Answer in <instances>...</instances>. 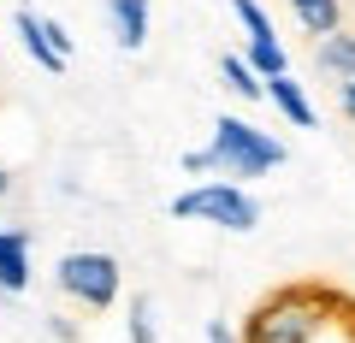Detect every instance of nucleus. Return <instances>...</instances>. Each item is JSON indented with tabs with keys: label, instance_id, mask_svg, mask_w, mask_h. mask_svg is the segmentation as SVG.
I'll use <instances>...</instances> for the list:
<instances>
[{
	"label": "nucleus",
	"instance_id": "8",
	"mask_svg": "<svg viewBox=\"0 0 355 343\" xmlns=\"http://www.w3.org/2000/svg\"><path fill=\"white\" fill-rule=\"evenodd\" d=\"M266 107H272V113H279L284 125H296V130H314V125H320L314 95H308L291 71H284V77H266Z\"/></svg>",
	"mask_w": 355,
	"mask_h": 343
},
{
	"label": "nucleus",
	"instance_id": "11",
	"mask_svg": "<svg viewBox=\"0 0 355 343\" xmlns=\"http://www.w3.org/2000/svg\"><path fill=\"white\" fill-rule=\"evenodd\" d=\"M219 83H225L231 95H237V101H266V83L261 77H254V65L243 60V53H219Z\"/></svg>",
	"mask_w": 355,
	"mask_h": 343
},
{
	"label": "nucleus",
	"instance_id": "7",
	"mask_svg": "<svg viewBox=\"0 0 355 343\" xmlns=\"http://www.w3.org/2000/svg\"><path fill=\"white\" fill-rule=\"evenodd\" d=\"M107 30L125 53H142L154 30V0H107Z\"/></svg>",
	"mask_w": 355,
	"mask_h": 343
},
{
	"label": "nucleus",
	"instance_id": "3",
	"mask_svg": "<svg viewBox=\"0 0 355 343\" xmlns=\"http://www.w3.org/2000/svg\"><path fill=\"white\" fill-rule=\"evenodd\" d=\"M172 219H184V225H214V231H231V237H249V231L261 225V195L243 190V184L207 178V184H190V190L172 195Z\"/></svg>",
	"mask_w": 355,
	"mask_h": 343
},
{
	"label": "nucleus",
	"instance_id": "2",
	"mask_svg": "<svg viewBox=\"0 0 355 343\" xmlns=\"http://www.w3.org/2000/svg\"><path fill=\"white\" fill-rule=\"evenodd\" d=\"M202 148H207V160H214V178L243 184V190H249V178H266V172H279V166L291 160L272 130H261L254 118H243V113H219L214 137H207Z\"/></svg>",
	"mask_w": 355,
	"mask_h": 343
},
{
	"label": "nucleus",
	"instance_id": "9",
	"mask_svg": "<svg viewBox=\"0 0 355 343\" xmlns=\"http://www.w3.org/2000/svg\"><path fill=\"white\" fill-rule=\"evenodd\" d=\"M314 65L331 77V83H355V30H331V36L314 42Z\"/></svg>",
	"mask_w": 355,
	"mask_h": 343
},
{
	"label": "nucleus",
	"instance_id": "4",
	"mask_svg": "<svg viewBox=\"0 0 355 343\" xmlns=\"http://www.w3.org/2000/svg\"><path fill=\"white\" fill-rule=\"evenodd\" d=\"M53 284H60L65 302L89 308V314H107V308L125 296V267H119V254H107V249H65L60 267H53Z\"/></svg>",
	"mask_w": 355,
	"mask_h": 343
},
{
	"label": "nucleus",
	"instance_id": "18",
	"mask_svg": "<svg viewBox=\"0 0 355 343\" xmlns=\"http://www.w3.org/2000/svg\"><path fill=\"white\" fill-rule=\"evenodd\" d=\"M12 195V172H6V160H0V202Z\"/></svg>",
	"mask_w": 355,
	"mask_h": 343
},
{
	"label": "nucleus",
	"instance_id": "5",
	"mask_svg": "<svg viewBox=\"0 0 355 343\" xmlns=\"http://www.w3.org/2000/svg\"><path fill=\"white\" fill-rule=\"evenodd\" d=\"M12 36H18V48L30 53V65H42L48 77H60L65 65H71V36H65V24L60 18H48V12H36V6H18L12 12Z\"/></svg>",
	"mask_w": 355,
	"mask_h": 343
},
{
	"label": "nucleus",
	"instance_id": "13",
	"mask_svg": "<svg viewBox=\"0 0 355 343\" xmlns=\"http://www.w3.org/2000/svg\"><path fill=\"white\" fill-rule=\"evenodd\" d=\"M125 337H130V343H166L148 296H130V302H125Z\"/></svg>",
	"mask_w": 355,
	"mask_h": 343
},
{
	"label": "nucleus",
	"instance_id": "6",
	"mask_svg": "<svg viewBox=\"0 0 355 343\" xmlns=\"http://www.w3.org/2000/svg\"><path fill=\"white\" fill-rule=\"evenodd\" d=\"M36 237L24 225H0V296H24L36 284Z\"/></svg>",
	"mask_w": 355,
	"mask_h": 343
},
{
	"label": "nucleus",
	"instance_id": "12",
	"mask_svg": "<svg viewBox=\"0 0 355 343\" xmlns=\"http://www.w3.org/2000/svg\"><path fill=\"white\" fill-rule=\"evenodd\" d=\"M231 18L243 24V48H266V42H279V30H272V18H266L261 0H231Z\"/></svg>",
	"mask_w": 355,
	"mask_h": 343
},
{
	"label": "nucleus",
	"instance_id": "16",
	"mask_svg": "<svg viewBox=\"0 0 355 343\" xmlns=\"http://www.w3.org/2000/svg\"><path fill=\"white\" fill-rule=\"evenodd\" d=\"M207 343H243L231 319H207Z\"/></svg>",
	"mask_w": 355,
	"mask_h": 343
},
{
	"label": "nucleus",
	"instance_id": "14",
	"mask_svg": "<svg viewBox=\"0 0 355 343\" xmlns=\"http://www.w3.org/2000/svg\"><path fill=\"white\" fill-rule=\"evenodd\" d=\"M178 166H184V172H190V178H214V160H207V148H184V160H178Z\"/></svg>",
	"mask_w": 355,
	"mask_h": 343
},
{
	"label": "nucleus",
	"instance_id": "17",
	"mask_svg": "<svg viewBox=\"0 0 355 343\" xmlns=\"http://www.w3.org/2000/svg\"><path fill=\"white\" fill-rule=\"evenodd\" d=\"M338 113L349 118V130H355V83H338Z\"/></svg>",
	"mask_w": 355,
	"mask_h": 343
},
{
	"label": "nucleus",
	"instance_id": "1",
	"mask_svg": "<svg viewBox=\"0 0 355 343\" xmlns=\"http://www.w3.org/2000/svg\"><path fill=\"white\" fill-rule=\"evenodd\" d=\"M338 319V296L320 290V284H284L266 302H254L243 314L237 337L243 343H314L320 331Z\"/></svg>",
	"mask_w": 355,
	"mask_h": 343
},
{
	"label": "nucleus",
	"instance_id": "10",
	"mask_svg": "<svg viewBox=\"0 0 355 343\" xmlns=\"http://www.w3.org/2000/svg\"><path fill=\"white\" fill-rule=\"evenodd\" d=\"M291 6V18L308 30V36H331V30H343V0H284Z\"/></svg>",
	"mask_w": 355,
	"mask_h": 343
},
{
	"label": "nucleus",
	"instance_id": "15",
	"mask_svg": "<svg viewBox=\"0 0 355 343\" xmlns=\"http://www.w3.org/2000/svg\"><path fill=\"white\" fill-rule=\"evenodd\" d=\"M48 337H53V343H77V326H71L65 314H48Z\"/></svg>",
	"mask_w": 355,
	"mask_h": 343
}]
</instances>
